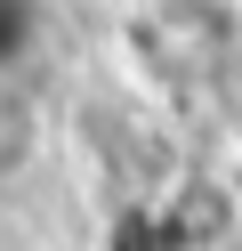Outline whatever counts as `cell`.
<instances>
[{
	"label": "cell",
	"instance_id": "6da1fadb",
	"mask_svg": "<svg viewBox=\"0 0 242 251\" xmlns=\"http://www.w3.org/2000/svg\"><path fill=\"white\" fill-rule=\"evenodd\" d=\"M41 154H48V114H41V98L16 89V81H0V186L24 178Z\"/></svg>",
	"mask_w": 242,
	"mask_h": 251
},
{
	"label": "cell",
	"instance_id": "7a4b0ae2",
	"mask_svg": "<svg viewBox=\"0 0 242 251\" xmlns=\"http://www.w3.org/2000/svg\"><path fill=\"white\" fill-rule=\"evenodd\" d=\"M32 25H41V8H32V0H0V81H8L16 57L32 49Z\"/></svg>",
	"mask_w": 242,
	"mask_h": 251
}]
</instances>
